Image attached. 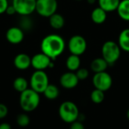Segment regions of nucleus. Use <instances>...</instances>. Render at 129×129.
<instances>
[{
  "label": "nucleus",
  "mask_w": 129,
  "mask_h": 129,
  "mask_svg": "<svg viewBox=\"0 0 129 129\" xmlns=\"http://www.w3.org/2000/svg\"><path fill=\"white\" fill-rule=\"evenodd\" d=\"M68 48L71 54L82 55L87 49V42L83 36L74 35L69 40Z\"/></svg>",
  "instance_id": "nucleus-7"
},
{
  "label": "nucleus",
  "mask_w": 129,
  "mask_h": 129,
  "mask_svg": "<svg viewBox=\"0 0 129 129\" xmlns=\"http://www.w3.org/2000/svg\"><path fill=\"white\" fill-rule=\"evenodd\" d=\"M8 110L6 105L3 104H0V119L5 118L8 115Z\"/></svg>",
  "instance_id": "nucleus-26"
},
{
  "label": "nucleus",
  "mask_w": 129,
  "mask_h": 129,
  "mask_svg": "<svg viewBox=\"0 0 129 129\" xmlns=\"http://www.w3.org/2000/svg\"><path fill=\"white\" fill-rule=\"evenodd\" d=\"M76 74L79 80H85L88 77L89 73H88V70L85 68H79V70H76Z\"/></svg>",
  "instance_id": "nucleus-25"
},
{
  "label": "nucleus",
  "mask_w": 129,
  "mask_h": 129,
  "mask_svg": "<svg viewBox=\"0 0 129 129\" xmlns=\"http://www.w3.org/2000/svg\"><path fill=\"white\" fill-rule=\"evenodd\" d=\"M75 1H77V2H81V1H83V0H75Z\"/></svg>",
  "instance_id": "nucleus-33"
},
{
  "label": "nucleus",
  "mask_w": 129,
  "mask_h": 129,
  "mask_svg": "<svg viewBox=\"0 0 129 129\" xmlns=\"http://www.w3.org/2000/svg\"><path fill=\"white\" fill-rule=\"evenodd\" d=\"M120 0H98L99 7L104 9L107 13L116 11Z\"/></svg>",
  "instance_id": "nucleus-17"
},
{
  "label": "nucleus",
  "mask_w": 129,
  "mask_h": 129,
  "mask_svg": "<svg viewBox=\"0 0 129 129\" xmlns=\"http://www.w3.org/2000/svg\"><path fill=\"white\" fill-rule=\"evenodd\" d=\"M79 81V80L76 74L71 71L63 73L60 78V83L61 86L66 89H73L76 88Z\"/></svg>",
  "instance_id": "nucleus-12"
},
{
  "label": "nucleus",
  "mask_w": 129,
  "mask_h": 129,
  "mask_svg": "<svg viewBox=\"0 0 129 129\" xmlns=\"http://www.w3.org/2000/svg\"><path fill=\"white\" fill-rule=\"evenodd\" d=\"M127 118L129 119V109L128 110V111H127Z\"/></svg>",
  "instance_id": "nucleus-32"
},
{
  "label": "nucleus",
  "mask_w": 129,
  "mask_h": 129,
  "mask_svg": "<svg viewBox=\"0 0 129 129\" xmlns=\"http://www.w3.org/2000/svg\"><path fill=\"white\" fill-rule=\"evenodd\" d=\"M59 116L63 122L71 124L78 120L79 111L76 104L73 102L65 101L59 107Z\"/></svg>",
  "instance_id": "nucleus-4"
},
{
  "label": "nucleus",
  "mask_w": 129,
  "mask_h": 129,
  "mask_svg": "<svg viewBox=\"0 0 129 129\" xmlns=\"http://www.w3.org/2000/svg\"><path fill=\"white\" fill-rule=\"evenodd\" d=\"M53 60L44 53H38L31 57V66L36 70H44L49 67Z\"/></svg>",
  "instance_id": "nucleus-10"
},
{
  "label": "nucleus",
  "mask_w": 129,
  "mask_h": 129,
  "mask_svg": "<svg viewBox=\"0 0 129 129\" xmlns=\"http://www.w3.org/2000/svg\"><path fill=\"white\" fill-rule=\"evenodd\" d=\"M65 49L64 39L57 34H49L41 42V51L52 60L60 56Z\"/></svg>",
  "instance_id": "nucleus-1"
},
{
  "label": "nucleus",
  "mask_w": 129,
  "mask_h": 129,
  "mask_svg": "<svg viewBox=\"0 0 129 129\" xmlns=\"http://www.w3.org/2000/svg\"><path fill=\"white\" fill-rule=\"evenodd\" d=\"M48 85V76L44 70H36L31 76V88L38 92L39 94L43 93Z\"/></svg>",
  "instance_id": "nucleus-5"
},
{
  "label": "nucleus",
  "mask_w": 129,
  "mask_h": 129,
  "mask_svg": "<svg viewBox=\"0 0 129 129\" xmlns=\"http://www.w3.org/2000/svg\"><path fill=\"white\" fill-rule=\"evenodd\" d=\"M8 5V0H0V14L5 13Z\"/></svg>",
  "instance_id": "nucleus-27"
},
{
  "label": "nucleus",
  "mask_w": 129,
  "mask_h": 129,
  "mask_svg": "<svg viewBox=\"0 0 129 129\" xmlns=\"http://www.w3.org/2000/svg\"><path fill=\"white\" fill-rule=\"evenodd\" d=\"M92 82L96 89L107 91L113 85V79L108 73L104 71L95 73L93 76Z\"/></svg>",
  "instance_id": "nucleus-8"
},
{
  "label": "nucleus",
  "mask_w": 129,
  "mask_h": 129,
  "mask_svg": "<svg viewBox=\"0 0 129 129\" xmlns=\"http://www.w3.org/2000/svg\"><path fill=\"white\" fill-rule=\"evenodd\" d=\"M91 100L92 102L94 104H101L104 101L105 98V94L104 91L98 90V89H94L91 93Z\"/></svg>",
  "instance_id": "nucleus-23"
},
{
  "label": "nucleus",
  "mask_w": 129,
  "mask_h": 129,
  "mask_svg": "<svg viewBox=\"0 0 129 129\" xmlns=\"http://www.w3.org/2000/svg\"><path fill=\"white\" fill-rule=\"evenodd\" d=\"M87 2H88L89 4H94V3L96 2V0H87Z\"/></svg>",
  "instance_id": "nucleus-31"
},
{
  "label": "nucleus",
  "mask_w": 129,
  "mask_h": 129,
  "mask_svg": "<svg viewBox=\"0 0 129 129\" xmlns=\"http://www.w3.org/2000/svg\"><path fill=\"white\" fill-rule=\"evenodd\" d=\"M108 66L109 64L103 57H98L91 61L90 67L94 73H101L106 71Z\"/></svg>",
  "instance_id": "nucleus-14"
},
{
  "label": "nucleus",
  "mask_w": 129,
  "mask_h": 129,
  "mask_svg": "<svg viewBox=\"0 0 129 129\" xmlns=\"http://www.w3.org/2000/svg\"><path fill=\"white\" fill-rule=\"evenodd\" d=\"M5 13H6L7 14H8V15H14V14L17 13V11H16L14 7L11 5H8V7L7 9H6Z\"/></svg>",
  "instance_id": "nucleus-29"
},
{
  "label": "nucleus",
  "mask_w": 129,
  "mask_h": 129,
  "mask_svg": "<svg viewBox=\"0 0 129 129\" xmlns=\"http://www.w3.org/2000/svg\"><path fill=\"white\" fill-rule=\"evenodd\" d=\"M30 122V119L26 113H20L17 116V123L20 127H26Z\"/></svg>",
  "instance_id": "nucleus-24"
},
{
  "label": "nucleus",
  "mask_w": 129,
  "mask_h": 129,
  "mask_svg": "<svg viewBox=\"0 0 129 129\" xmlns=\"http://www.w3.org/2000/svg\"><path fill=\"white\" fill-rule=\"evenodd\" d=\"M102 57L109 65L114 64L119 58L121 48L118 43L113 41H107L104 43L101 48Z\"/></svg>",
  "instance_id": "nucleus-3"
},
{
  "label": "nucleus",
  "mask_w": 129,
  "mask_h": 129,
  "mask_svg": "<svg viewBox=\"0 0 129 129\" xmlns=\"http://www.w3.org/2000/svg\"><path fill=\"white\" fill-rule=\"evenodd\" d=\"M116 11L122 20L129 21V0L120 1Z\"/></svg>",
  "instance_id": "nucleus-18"
},
{
  "label": "nucleus",
  "mask_w": 129,
  "mask_h": 129,
  "mask_svg": "<svg viewBox=\"0 0 129 129\" xmlns=\"http://www.w3.org/2000/svg\"><path fill=\"white\" fill-rule=\"evenodd\" d=\"M92 21L96 24H101L107 20V12L101 7L94 8L91 14Z\"/></svg>",
  "instance_id": "nucleus-15"
},
{
  "label": "nucleus",
  "mask_w": 129,
  "mask_h": 129,
  "mask_svg": "<svg viewBox=\"0 0 129 129\" xmlns=\"http://www.w3.org/2000/svg\"><path fill=\"white\" fill-rule=\"evenodd\" d=\"M14 67L20 70H25L31 66V57L25 54H18L14 59Z\"/></svg>",
  "instance_id": "nucleus-13"
},
{
  "label": "nucleus",
  "mask_w": 129,
  "mask_h": 129,
  "mask_svg": "<svg viewBox=\"0 0 129 129\" xmlns=\"http://www.w3.org/2000/svg\"><path fill=\"white\" fill-rule=\"evenodd\" d=\"M49 18V23L50 26L55 29H61L65 23V20L64 17L57 13L54 14L53 15H51Z\"/></svg>",
  "instance_id": "nucleus-20"
},
{
  "label": "nucleus",
  "mask_w": 129,
  "mask_h": 129,
  "mask_svg": "<svg viewBox=\"0 0 129 129\" xmlns=\"http://www.w3.org/2000/svg\"><path fill=\"white\" fill-rule=\"evenodd\" d=\"M45 97L48 100H54L56 99L60 94L58 88L52 84H49L48 87L45 88V90L43 92Z\"/></svg>",
  "instance_id": "nucleus-21"
},
{
  "label": "nucleus",
  "mask_w": 129,
  "mask_h": 129,
  "mask_svg": "<svg viewBox=\"0 0 129 129\" xmlns=\"http://www.w3.org/2000/svg\"><path fill=\"white\" fill-rule=\"evenodd\" d=\"M80 64H81V60L79 56L78 55L71 54L67 57L66 60L67 68L71 72H74L79 70L80 68Z\"/></svg>",
  "instance_id": "nucleus-19"
},
{
  "label": "nucleus",
  "mask_w": 129,
  "mask_h": 129,
  "mask_svg": "<svg viewBox=\"0 0 129 129\" xmlns=\"http://www.w3.org/2000/svg\"><path fill=\"white\" fill-rule=\"evenodd\" d=\"M70 129H85V126L80 121H75L73 123H71Z\"/></svg>",
  "instance_id": "nucleus-28"
},
{
  "label": "nucleus",
  "mask_w": 129,
  "mask_h": 129,
  "mask_svg": "<svg viewBox=\"0 0 129 129\" xmlns=\"http://www.w3.org/2000/svg\"><path fill=\"white\" fill-rule=\"evenodd\" d=\"M14 88L18 92H23L28 88V82L23 77H17L13 82Z\"/></svg>",
  "instance_id": "nucleus-22"
},
{
  "label": "nucleus",
  "mask_w": 129,
  "mask_h": 129,
  "mask_svg": "<svg viewBox=\"0 0 129 129\" xmlns=\"http://www.w3.org/2000/svg\"><path fill=\"white\" fill-rule=\"evenodd\" d=\"M0 129H11V126L7 122H4L0 125Z\"/></svg>",
  "instance_id": "nucleus-30"
},
{
  "label": "nucleus",
  "mask_w": 129,
  "mask_h": 129,
  "mask_svg": "<svg viewBox=\"0 0 129 129\" xmlns=\"http://www.w3.org/2000/svg\"><path fill=\"white\" fill-rule=\"evenodd\" d=\"M118 45L122 50L125 52H129V28L123 29L120 33L118 39Z\"/></svg>",
  "instance_id": "nucleus-16"
},
{
  "label": "nucleus",
  "mask_w": 129,
  "mask_h": 129,
  "mask_svg": "<svg viewBox=\"0 0 129 129\" xmlns=\"http://www.w3.org/2000/svg\"><path fill=\"white\" fill-rule=\"evenodd\" d=\"M5 37L9 43L13 45H17L21 43L23 40L24 33L21 28L17 26H12L7 30Z\"/></svg>",
  "instance_id": "nucleus-11"
},
{
  "label": "nucleus",
  "mask_w": 129,
  "mask_h": 129,
  "mask_svg": "<svg viewBox=\"0 0 129 129\" xmlns=\"http://www.w3.org/2000/svg\"><path fill=\"white\" fill-rule=\"evenodd\" d=\"M40 102L39 94L32 88H27L20 93V105L23 110L32 112L35 110Z\"/></svg>",
  "instance_id": "nucleus-2"
},
{
  "label": "nucleus",
  "mask_w": 129,
  "mask_h": 129,
  "mask_svg": "<svg viewBox=\"0 0 129 129\" xmlns=\"http://www.w3.org/2000/svg\"><path fill=\"white\" fill-rule=\"evenodd\" d=\"M57 9V0H36V11L42 17H50Z\"/></svg>",
  "instance_id": "nucleus-6"
},
{
  "label": "nucleus",
  "mask_w": 129,
  "mask_h": 129,
  "mask_svg": "<svg viewBox=\"0 0 129 129\" xmlns=\"http://www.w3.org/2000/svg\"><path fill=\"white\" fill-rule=\"evenodd\" d=\"M36 0H12V5L21 16H29L36 11Z\"/></svg>",
  "instance_id": "nucleus-9"
}]
</instances>
